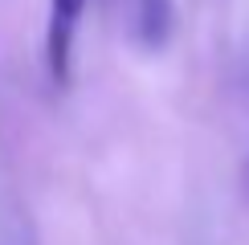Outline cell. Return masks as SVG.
Wrapping results in <instances>:
<instances>
[{
	"instance_id": "1",
	"label": "cell",
	"mask_w": 249,
	"mask_h": 245,
	"mask_svg": "<svg viewBox=\"0 0 249 245\" xmlns=\"http://www.w3.org/2000/svg\"><path fill=\"white\" fill-rule=\"evenodd\" d=\"M86 0H49V25H45V66L53 86L70 82V61H74V37Z\"/></svg>"
},
{
	"instance_id": "2",
	"label": "cell",
	"mask_w": 249,
	"mask_h": 245,
	"mask_svg": "<svg viewBox=\"0 0 249 245\" xmlns=\"http://www.w3.org/2000/svg\"><path fill=\"white\" fill-rule=\"evenodd\" d=\"M172 0H135V41L143 49H163L172 37Z\"/></svg>"
}]
</instances>
